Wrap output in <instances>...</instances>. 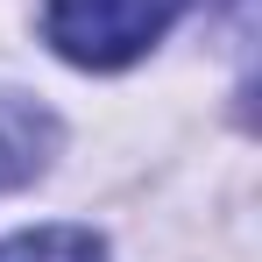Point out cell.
Instances as JSON below:
<instances>
[{"label":"cell","instance_id":"cell-1","mask_svg":"<svg viewBox=\"0 0 262 262\" xmlns=\"http://www.w3.org/2000/svg\"><path fill=\"white\" fill-rule=\"evenodd\" d=\"M177 14H184V0H50L43 36L57 43V57H71L85 71H121L170 36Z\"/></svg>","mask_w":262,"mask_h":262},{"label":"cell","instance_id":"cell-2","mask_svg":"<svg viewBox=\"0 0 262 262\" xmlns=\"http://www.w3.org/2000/svg\"><path fill=\"white\" fill-rule=\"evenodd\" d=\"M50 149H57V121H50L36 99L0 92V191L29 184V177L50 163Z\"/></svg>","mask_w":262,"mask_h":262},{"label":"cell","instance_id":"cell-3","mask_svg":"<svg viewBox=\"0 0 262 262\" xmlns=\"http://www.w3.org/2000/svg\"><path fill=\"white\" fill-rule=\"evenodd\" d=\"M0 262H106V248L85 227H36V234L0 241Z\"/></svg>","mask_w":262,"mask_h":262}]
</instances>
